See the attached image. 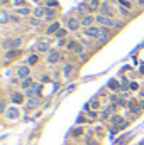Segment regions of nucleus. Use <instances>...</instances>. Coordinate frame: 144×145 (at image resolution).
Masks as SVG:
<instances>
[{
	"label": "nucleus",
	"mask_w": 144,
	"mask_h": 145,
	"mask_svg": "<svg viewBox=\"0 0 144 145\" xmlns=\"http://www.w3.org/2000/svg\"><path fill=\"white\" fill-rule=\"evenodd\" d=\"M95 22L98 24V25H102V27H112V25H115V22H114V19L112 17H108V15H104V14H98L97 17H95Z\"/></svg>",
	"instance_id": "1"
},
{
	"label": "nucleus",
	"mask_w": 144,
	"mask_h": 145,
	"mask_svg": "<svg viewBox=\"0 0 144 145\" xmlns=\"http://www.w3.org/2000/svg\"><path fill=\"white\" fill-rule=\"evenodd\" d=\"M100 32H102V29L100 27H85V31H83V34L87 37H93V39H98V36H100Z\"/></svg>",
	"instance_id": "2"
},
{
	"label": "nucleus",
	"mask_w": 144,
	"mask_h": 145,
	"mask_svg": "<svg viewBox=\"0 0 144 145\" xmlns=\"http://www.w3.org/2000/svg\"><path fill=\"white\" fill-rule=\"evenodd\" d=\"M26 95H27V98H36V96H41V84L34 83L29 89H26Z\"/></svg>",
	"instance_id": "3"
},
{
	"label": "nucleus",
	"mask_w": 144,
	"mask_h": 145,
	"mask_svg": "<svg viewBox=\"0 0 144 145\" xmlns=\"http://www.w3.org/2000/svg\"><path fill=\"white\" fill-rule=\"evenodd\" d=\"M20 44H22L20 37L12 39V40H3V49H17V47H20Z\"/></svg>",
	"instance_id": "4"
},
{
	"label": "nucleus",
	"mask_w": 144,
	"mask_h": 145,
	"mask_svg": "<svg viewBox=\"0 0 144 145\" xmlns=\"http://www.w3.org/2000/svg\"><path fill=\"white\" fill-rule=\"evenodd\" d=\"M66 25H68V29L70 31H78L80 29V25H81V20L80 19H76V17H70V19H66Z\"/></svg>",
	"instance_id": "5"
},
{
	"label": "nucleus",
	"mask_w": 144,
	"mask_h": 145,
	"mask_svg": "<svg viewBox=\"0 0 144 145\" xmlns=\"http://www.w3.org/2000/svg\"><path fill=\"white\" fill-rule=\"evenodd\" d=\"M59 59H61V56H59V52H56V51H51V52L48 54V63H49V64H56Z\"/></svg>",
	"instance_id": "6"
},
{
	"label": "nucleus",
	"mask_w": 144,
	"mask_h": 145,
	"mask_svg": "<svg viewBox=\"0 0 144 145\" xmlns=\"http://www.w3.org/2000/svg\"><path fill=\"white\" fill-rule=\"evenodd\" d=\"M93 22H95V17H93V15H85V17H81V25H83V27H92Z\"/></svg>",
	"instance_id": "7"
},
{
	"label": "nucleus",
	"mask_w": 144,
	"mask_h": 145,
	"mask_svg": "<svg viewBox=\"0 0 144 145\" xmlns=\"http://www.w3.org/2000/svg\"><path fill=\"white\" fill-rule=\"evenodd\" d=\"M29 72H31V69H29L27 66H20V68L17 69V76H19L20 79H26V78H29Z\"/></svg>",
	"instance_id": "8"
},
{
	"label": "nucleus",
	"mask_w": 144,
	"mask_h": 145,
	"mask_svg": "<svg viewBox=\"0 0 144 145\" xmlns=\"http://www.w3.org/2000/svg\"><path fill=\"white\" fill-rule=\"evenodd\" d=\"M5 115H7L9 120H15V118H19V110L12 106V108H9L7 111H5Z\"/></svg>",
	"instance_id": "9"
},
{
	"label": "nucleus",
	"mask_w": 144,
	"mask_h": 145,
	"mask_svg": "<svg viewBox=\"0 0 144 145\" xmlns=\"http://www.w3.org/2000/svg\"><path fill=\"white\" fill-rule=\"evenodd\" d=\"M58 31H59V22H56V20H54V22H53V24H49V27L46 29V34H49V36H51V34H56Z\"/></svg>",
	"instance_id": "10"
},
{
	"label": "nucleus",
	"mask_w": 144,
	"mask_h": 145,
	"mask_svg": "<svg viewBox=\"0 0 144 145\" xmlns=\"http://www.w3.org/2000/svg\"><path fill=\"white\" fill-rule=\"evenodd\" d=\"M97 40H98V42H102V44L108 40V29H107V27H104V29H102V32H100V36H98Z\"/></svg>",
	"instance_id": "11"
},
{
	"label": "nucleus",
	"mask_w": 144,
	"mask_h": 145,
	"mask_svg": "<svg viewBox=\"0 0 144 145\" xmlns=\"http://www.w3.org/2000/svg\"><path fill=\"white\" fill-rule=\"evenodd\" d=\"M39 103H41L39 96H36V98H29V100H27V108H37Z\"/></svg>",
	"instance_id": "12"
},
{
	"label": "nucleus",
	"mask_w": 144,
	"mask_h": 145,
	"mask_svg": "<svg viewBox=\"0 0 144 145\" xmlns=\"http://www.w3.org/2000/svg\"><path fill=\"white\" fill-rule=\"evenodd\" d=\"M19 54H20V52H19L17 49H10V51H7V52H5V59H7V61H10V59L17 57Z\"/></svg>",
	"instance_id": "13"
},
{
	"label": "nucleus",
	"mask_w": 144,
	"mask_h": 145,
	"mask_svg": "<svg viewBox=\"0 0 144 145\" xmlns=\"http://www.w3.org/2000/svg\"><path fill=\"white\" fill-rule=\"evenodd\" d=\"M32 84H34V81H32V78H31V76H29V78H26V79H22V81H20V86H22V88H24V89H29V88H31V86H32Z\"/></svg>",
	"instance_id": "14"
},
{
	"label": "nucleus",
	"mask_w": 144,
	"mask_h": 145,
	"mask_svg": "<svg viewBox=\"0 0 144 145\" xmlns=\"http://www.w3.org/2000/svg\"><path fill=\"white\" fill-rule=\"evenodd\" d=\"M12 103H15V105H20L22 101H24V96L20 95V93H12Z\"/></svg>",
	"instance_id": "15"
},
{
	"label": "nucleus",
	"mask_w": 144,
	"mask_h": 145,
	"mask_svg": "<svg viewBox=\"0 0 144 145\" xmlns=\"http://www.w3.org/2000/svg\"><path fill=\"white\" fill-rule=\"evenodd\" d=\"M114 108H115V105H112V106H108V108H105L104 111H102V115H100V118H102V120H107L108 116L112 115V110H114Z\"/></svg>",
	"instance_id": "16"
},
{
	"label": "nucleus",
	"mask_w": 144,
	"mask_h": 145,
	"mask_svg": "<svg viewBox=\"0 0 144 145\" xmlns=\"http://www.w3.org/2000/svg\"><path fill=\"white\" fill-rule=\"evenodd\" d=\"M46 12H48V8H44V7H37L36 10H34V15H36L37 19H41V17H46Z\"/></svg>",
	"instance_id": "17"
},
{
	"label": "nucleus",
	"mask_w": 144,
	"mask_h": 145,
	"mask_svg": "<svg viewBox=\"0 0 144 145\" xmlns=\"http://www.w3.org/2000/svg\"><path fill=\"white\" fill-rule=\"evenodd\" d=\"M37 51H39V52H51L48 42H39V44H37Z\"/></svg>",
	"instance_id": "18"
},
{
	"label": "nucleus",
	"mask_w": 144,
	"mask_h": 145,
	"mask_svg": "<svg viewBox=\"0 0 144 145\" xmlns=\"http://www.w3.org/2000/svg\"><path fill=\"white\" fill-rule=\"evenodd\" d=\"M88 12H90V7H88V5H85V3H83V5H80V7H78V14H80V15H83V17H85V15H88Z\"/></svg>",
	"instance_id": "19"
},
{
	"label": "nucleus",
	"mask_w": 144,
	"mask_h": 145,
	"mask_svg": "<svg viewBox=\"0 0 144 145\" xmlns=\"http://www.w3.org/2000/svg\"><path fill=\"white\" fill-rule=\"evenodd\" d=\"M108 88H110L112 91H117V89L120 88V83H119L117 79H110V81H108Z\"/></svg>",
	"instance_id": "20"
},
{
	"label": "nucleus",
	"mask_w": 144,
	"mask_h": 145,
	"mask_svg": "<svg viewBox=\"0 0 144 145\" xmlns=\"http://www.w3.org/2000/svg\"><path fill=\"white\" fill-rule=\"evenodd\" d=\"M37 61H39V56H37V54H31V56L27 57V64H29V66L37 64Z\"/></svg>",
	"instance_id": "21"
},
{
	"label": "nucleus",
	"mask_w": 144,
	"mask_h": 145,
	"mask_svg": "<svg viewBox=\"0 0 144 145\" xmlns=\"http://www.w3.org/2000/svg\"><path fill=\"white\" fill-rule=\"evenodd\" d=\"M100 10H102L104 15H108V14H110V5H108V2H104V3H102ZM108 17H110V15H108Z\"/></svg>",
	"instance_id": "22"
},
{
	"label": "nucleus",
	"mask_w": 144,
	"mask_h": 145,
	"mask_svg": "<svg viewBox=\"0 0 144 145\" xmlns=\"http://www.w3.org/2000/svg\"><path fill=\"white\" fill-rule=\"evenodd\" d=\"M56 17V10H53V8H48V12H46V19L48 20H53Z\"/></svg>",
	"instance_id": "23"
},
{
	"label": "nucleus",
	"mask_w": 144,
	"mask_h": 145,
	"mask_svg": "<svg viewBox=\"0 0 144 145\" xmlns=\"http://www.w3.org/2000/svg\"><path fill=\"white\" fill-rule=\"evenodd\" d=\"M88 7H90V10H97L98 8V0H88Z\"/></svg>",
	"instance_id": "24"
},
{
	"label": "nucleus",
	"mask_w": 144,
	"mask_h": 145,
	"mask_svg": "<svg viewBox=\"0 0 144 145\" xmlns=\"http://www.w3.org/2000/svg\"><path fill=\"white\" fill-rule=\"evenodd\" d=\"M71 71H73V66H71V64H66V66H65V69H63V74H65V76H70Z\"/></svg>",
	"instance_id": "25"
},
{
	"label": "nucleus",
	"mask_w": 144,
	"mask_h": 145,
	"mask_svg": "<svg viewBox=\"0 0 144 145\" xmlns=\"http://www.w3.org/2000/svg\"><path fill=\"white\" fill-rule=\"evenodd\" d=\"M17 14H20V15H27V14H29V7H22V8H17Z\"/></svg>",
	"instance_id": "26"
},
{
	"label": "nucleus",
	"mask_w": 144,
	"mask_h": 145,
	"mask_svg": "<svg viewBox=\"0 0 144 145\" xmlns=\"http://www.w3.org/2000/svg\"><path fill=\"white\" fill-rule=\"evenodd\" d=\"M66 32H68L66 29H59V31H58V32H56L54 36H56V37H59V39H61V37H65V36H66Z\"/></svg>",
	"instance_id": "27"
},
{
	"label": "nucleus",
	"mask_w": 144,
	"mask_h": 145,
	"mask_svg": "<svg viewBox=\"0 0 144 145\" xmlns=\"http://www.w3.org/2000/svg\"><path fill=\"white\" fill-rule=\"evenodd\" d=\"M0 22H2V24H7V22H9V15H7L5 12H2V15H0Z\"/></svg>",
	"instance_id": "28"
},
{
	"label": "nucleus",
	"mask_w": 144,
	"mask_h": 145,
	"mask_svg": "<svg viewBox=\"0 0 144 145\" xmlns=\"http://www.w3.org/2000/svg\"><path fill=\"white\" fill-rule=\"evenodd\" d=\"M75 52H76V54H83V46H81V44H76Z\"/></svg>",
	"instance_id": "29"
},
{
	"label": "nucleus",
	"mask_w": 144,
	"mask_h": 145,
	"mask_svg": "<svg viewBox=\"0 0 144 145\" xmlns=\"http://www.w3.org/2000/svg\"><path fill=\"white\" fill-rule=\"evenodd\" d=\"M31 24H32V25H41V19H37V17L31 19Z\"/></svg>",
	"instance_id": "30"
},
{
	"label": "nucleus",
	"mask_w": 144,
	"mask_h": 145,
	"mask_svg": "<svg viewBox=\"0 0 144 145\" xmlns=\"http://www.w3.org/2000/svg\"><path fill=\"white\" fill-rule=\"evenodd\" d=\"M81 133H83V130H81V128H75V130H73V135H75V137H80Z\"/></svg>",
	"instance_id": "31"
},
{
	"label": "nucleus",
	"mask_w": 144,
	"mask_h": 145,
	"mask_svg": "<svg viewBox=\"0 0 144 145\" xmlns=\"http://www.w3.org/2000/svg\"><path fill=\"white\" fill-rule=\"evenodd\" d=\"M119 3H120V5H124L126 8H131V3H129L127 0H119Z\"/></svg>",
	"instance_id": "32"
},
{
	"label": "nucleus",
	"mask_w": 144,
	"mask_h": 145,
	"mask_svg": "<svg viewBox=\"0 0 144 145\" xmlns=\"http://www.w3.org/2000/svg\"><path fill=\"white\" fill-rule=\"evenodd\" d=\"M88 106H92V108H98V101L97 100H93V101H90V105Z\"/></svg>",
	"instance_id": "33"
},
{
	"label": "nucleus",
	"mask_w": 144,
	"mask_h": 145,
	"mask_svg": "<svg viewBox=\"0 0 144 145\" xmlns=\"http://www.w3.org/2000/svg\"><path fill=\"white\" fill-rule=\"evenodd\" d=\"M0 111H7V108H5V100H2V103H0Z\"/></svg>",
	"instance_id": "34"
},
{
	"label": "nucleus",
	"mask_w": 144,
	"mask_h": 145,
	"mask_svg": "<svg viewBox=\"0 0 144 145\" xmlns=\"http://www.w3.org/2000/svg\"><path fill=\"white\" fill-rule=\"evenodd\" d=\"M129 88H131V89H137V88H139V84H137V83H131V84H129Z\"/></svg>",
	"instance_id": "35"
},
{
	"label": "nucleus",
	"mask_w": 144,
	"mask_h": 145,
	"mask_svg": "<svg viewBox=\"0 0 144 145\" xmlns=\"http://www.w3.org/2000/svg\"><path fill=\"white\" fill-rule=\"evenodd\" d=\"M88 116H90V118H95V116H97V111L90 110V111H88Z\"/></svg>",
	"instance_id": "36"
},
{
	"label": "nucleus",
	"mask_w": 144,
	"mask_h": 145,
	"mask_svg": "<svg viewBox=\"0 0 144 145\" xmlns=\"http://www.w3.org/2000/svg\"><path fill=\"white\" fill-rule=\"evenodd\" d=\"M48 7H56V2L54 0H48Z\"/></svg>",
	"instance_id": "37"
},
{
	"label": "nucleus",
	"mask_w": 144,
	"mask_h": 145,
	"mask_svg": "<svg viewBox=\"0 0 144 145\" xmlns=\"http://www.w3.org/2000/svg\"><path fill=\"white\" fill-rule=\"evenodd\" d=\"M120 14H124V15H127V14H129V8H126V7L122 8V7H120Z\"/></svg>",
	"instance_id": "38"
},
{
	"label": "nucleus",
	"mask_w": 144,
	"mask_h": 145,
	"mask_svg": "<svg viewBox=\"0 0 144 145\" xmlns=\"http://www.w3.org/2000/svg\"><path fill=\"white\" fill-rule=\"evenodd\" d=\"M120 98H124V100H127V98H129V93H127V91H124V93H122V96H120Z\"/></svg>",
	"instance_id": "39"
},
{
	"label": "nucleus",
	"mask_w": 144,
	"mask_h": 145,
	"mask_svg": "<svg viewBox=\"0 0 144 145\" xmlns=\"http://www.w3.org/2000/svg\"><path fill=\"white\" fill-rule=\"evenodd\" d=\"M14 3H15V5H22V3H24V0H14Z\"/></svg>",
	"instance_id": "40"
},
{
	"label": "nucleus",
	"mask_w": 144,
	"mask_h": 145,
	"mask_svg": "<svg viewBox=\"0 0 144 145\" xmlns=\"http://www.w3.org/2000/svg\"><path fill=\"white\" fill-rule=\"evenodd\" d=\"M110 101H114V103H115V101H117V96H115V95H112V96H110Z\"/></svg>",
	"instance_id": "41"
},
{
	"label": "nucleus",
	"mask_w": 144,
	"mask_h": 145,
	"mask_svg": "<svg viewBox=\"0 0 144 145\" xmlns=\"http://www.w3.org/2000/svg\"><path fill=\"white\" fill-rule=\"evenodd\" d=\"M137 3H139V5H143V7H144V0H137Z\"/></svg>",
	"instance_id": "42"
},
{
	"label": "nucleus",
	"mask_w": 144,
	"mask_h": 145,
	"mask_svg": "<svg viewBox=\"0 0 144 145\" xmlns=\"http://www.w3.org/2000/svg\"><path fill=\"white\" fill-rule=\"evenodd\" d=\"M139 106H141V110H144V100L141 101V105H139Z\"/></svg>",
	"instance_id": "43"
},
{
	"label": "nucleus",
	"mask_w": 144,
	"mask_h": 145,
	"mask_svg": "<svg viewBox=\"0 0 144 145\" xmlns=\"http://www.w3.org/2000/svg\"><path fill=\"white\" fill-rule=\"evenodd\" d=\"M139 145H144V140H141V142H139Z\"/></svg>",
	"instance_id": "44"
}]
</instances>
